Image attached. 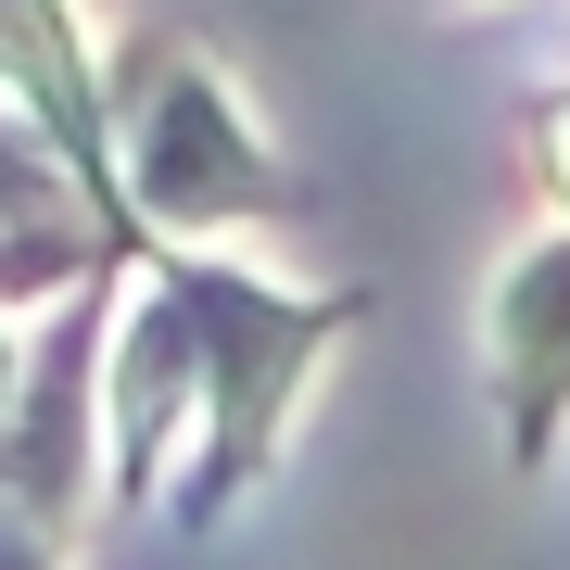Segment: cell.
<instances>
[{"mask_svg": "<svg viewBox=\"0 0 570 570\" xmlns=\"http://www.w3.org/2000/svg\"><path fill=\"white\" fill-rule=\"evenodd\" d=\"M367 292H292L228 254H140V305L115 292L102 343V494L178 532H216L292 456V406L355 343Z\"/></svg>", "mask_w": 570, "mask_h": 570, "instance_id": "cell-1", "label": "cell"}, {"mask_svg": "<svg viewBox=\"0 0 570 570\" xmlns=\"http://www.w3.org/2000/svg\"><path fill=\"white\" fill-rule=\"evenodd\" d=\"M102 127H115L127 228H140L153 254H204L228 228H279L305 204L279 140H266L254 102H242V77H228L190 26H127L102 51Z\"/></svg>", "mask_w": 570, "mask_h": 570, "instance_id": "cell-2", "label": "cell"}, {"mask_svg": "<svg viewBox=\"0 0 570 570\" xmlns=\"http://www.w3.org/2000/svg\"><path fill=\"white\" fill-rule=\"evenodd\" d=\"M127 266H89L77 292H51V317L26 330V381L0 406V520L77 546L102 508V343H115Z\"/></svg>", "mask_w": 570, "mask_h": 570, "instance_id": "cell-3", "label": "cell"}, {"mask_svg": "<svg viewBox=\"0 0 570 570\" xmlns=\"http://www.w3.org/2000/svg\"><path fill=\"white\" fill-rule=\"evenodd\" d=\"M0 115L39 140L77 204L102 216V242L140 266L153 242L127 228V190H115V127H102V51H89V13L77 0H0Z\"/></svg>", "mask_w": 570, "mask_h": 570, "instance_id": "cell-4", "label": "cell"}, {"mask_svg": "<svg viewBox=\"0 0 570 570\" xmlns=\"http://www.w3.org/2000/svg\"><path fill=\"white\" fill-rule=\"evenodd\" d=\"M482 367H494V431H508V469H546L558 419H570V228H532V242L494 266Z\"/></svg>", "mask_w": 570, "mask_h": 570, "instance_id": "cell-5", "label": "cell"}, {"mask_svg": "<svg viewBox=\"0 0 570 570\" xmlns=\"http://www.w3.org/2000/svg\"><path fill=\"white\" fill-rule=\"evenodd\" d=\"M89 266H127V254L102 242V216L77 204V178L0 115V317L39 305V292H77Z\"/></svg>", "mask_w": 570, "mask_h": 570, "instance_id": "cell-6", "label": "cell"}, {"mask_svg": "<svg viewBox=\"0 0 570 570\" xmlns=\"http://www.w3.org/2000/svg\"><path fill=\"white\" fill-rule=\"evenodd\" d=\"M532 178H546V204H558V228H570V89L532 102Z\"/></svg>", "mask_w": 570, "mask_h": 570, "instance_id": "cell-7", "label": "cell"}, {"mask_svg": "<svg viewBox=\"0 0 570 570\" xmlns=\"http://www.w3.org/2000/svg\"><path fill=\"white\" fill-rule=\"evenodd\" d=\"M0 570H63L51 532H26V520H0Z\"/></svg>", "mask_w": 570, "mask_h": 570, "instance_id": "cell-8", "label": "cell"}, {"mask_svg": "<svg viewBox=\"0 0 570 570\" xmlns=\"http://www.w3.org/2000/svg\"><path fill=\"white\" fill-rule=\"evenodd\" d=\"M13 381H26V330L0 317V406H13Z\"/></svg>", "mask_w": 570, "mask_h": 570, "instance_id": "cell-9", "label": "cell"}, {"mask_svg": "<svg viewBox=\"0 0 570 570\" xmlns=\"http://www.w3.org/2000/svg\"><path fill=\"white\" fill-rule=\"evenodd\" d=\"M419 13H482V0H419Z\"/></svg>", "mask_w": 570, "mask_h": 570, "instance_id": "cell-10", "label": "cell"}]
</instances>
